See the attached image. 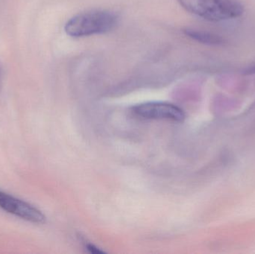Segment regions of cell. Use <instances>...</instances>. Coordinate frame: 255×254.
I'll list each match as a JSON object with an SVG mask.
<instances>
[{
  "label": "cell",
  "instance_id": "6da1fadb",
  "mask_svg": "<svg viewBox=\"0 0 255 254\" xmlns=\"http://www.w3.org/2000/svg\"><path fill=\"white\" fill-rule=\"evenodd\" d=\"M118 16L109 10H94L79 13L67 21L64 31L72 37L105 34L115 28Z\"/></svg>",
  "mask_w": 255,
  "mask_h": 254
},
{
  "label": "cell",
  "instance_id": "7a4b0ae2",
  "mask_svg": "<svg viewBox=\"0 0 255 254\" xmlns=\"http://www.w3.org/2000/svg\"><path fill=\"white\" fill-rule=\"evenodd\" d=\"M187 11L211 22L236 19L244 13L238 0H178Z\"/></svg>",
  "mask_w": 255,
  "mask_h": 254
},
{
  "label": "cell",
  "instance_id": "3957f363",
  "mask_svg": "<svg viewBox=\"0 0 255 254\" xmlns=\"http://www.w3.org/2000/svg\"><path fill=\"white\" fill-rule=\"evenodd\" d=\"M133 113L138 117L154 120H166L182 122L185 113L175 104L166 102H147L133 107Z\"/></svg>",
  "mask_w": 255,
  "mask_h": 254
},
{
  "label": "cell",
  "instance_id": "277c9868",
  "mask_svg": "<svg viewBox=\"0 0 255 254\" xmlns=\"http://www.w3.org/2000/svg\"><path fill=\"white\" fill-rule=\"evenodd\" d=\"M0 208L32 223L43 224L46 222V217L38 209L1 190Z\"/></svg>",
  "mask_w": 255,
  "mask_h": 254
},
{
  "label": "cell",
  "instance_id": "5b68a950",
  "mask_svg": "<svg viewBox=\"0 0 255 254\" xmlns=\"http://www.w3.org/2000/svg\"><path fill=\"white\" fill-rule=\"evenodd\" d=\"M186 35L196 41L204 44L211 45V46H220L224 43V40L217 34H211L207 31H199V30L190 29L187 28L184 31Z\"/></svg>",
  "mask_w": 255,
  "mask_h": 254
},
{
  "label": "cell",
  "instance_id": "8992f818",
  "mask_svg": "<svg viewBox=\"0 0 255 254\" xmlns=\"http://www.w3.org/2000/svg\"><path fill=\"white\" fill-rule=\"evenodd\" d=\"M87 249H88V250L91 253L93 254H103V252H102V251H100V249H97V248H96L95 246H93V245H88V246H87Z\"/></svg>",
  "mask_w": 255,
  "mask_h": 254
},
{
  "label": "cell",
  "instance_id": "52a82bcc",
  "mask_svg": "<svg viewBox=\"0 0 255 254\" xmlns=\"http://www.w3.org/2000/svg\"><path fill=\"white\" fill-rule=\"evenodd\" d=\"M248 73H255V67H252L251 69H250V70H249Z\"/></svg>",
  "mask_w": 255,
  "mask_h": 254
},
{
  "label": "cell",
  "instance_id": "ba28073f",
  "mask_svg": "<svg viewBox=\"0 0 255 254\" xmlns=\"http://www.w3.org/2000/svg\"><path fill=\"white\" fill-rule=\"evenodd\" d=\"M0 80H1V68H0Z\"/></svg>",
  "mask_w": 255,
  "mask_h": 254
}]
</instances>
